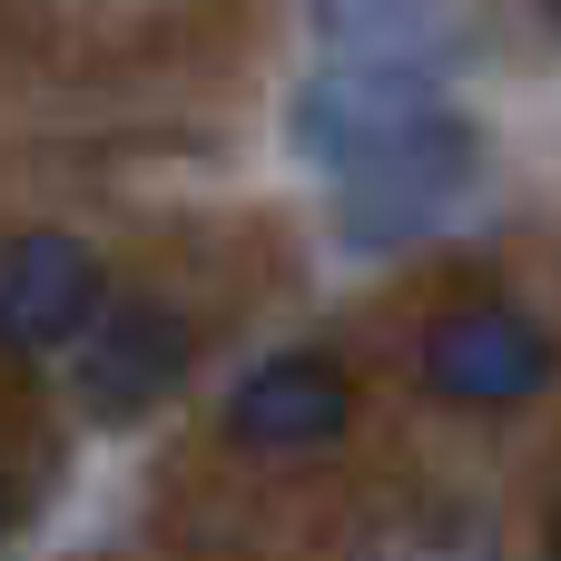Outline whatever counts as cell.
<instances>
[{"mask_svg": "<svg viewBox=\"0 0 561 561\" xmlns=\"http://www.w3.org/2000/svg\"><path fill=\"white\" fill-rule=\"evenodd\" d=\"M424 385L444 404H473V414H513L552 385V335L523 316V306H454L434 316L424 335Z\"/></svg>", "mask_w": 561, "mask_h": 561, "instance_id": "cell-1", "label": "cell"}, {"mask_svg": "<svg viewBox=\"0 0 561 561\" xmlns=\"http://www.w3.org/2000/svg\"><path fill=\"white\" fill-rule=\"evenodd\" d=\"M187 375V316L158 306V296H128V306H99L89 316V355H79V404L99 424H128L148 404H168Z\"/></svg>", "mask_w": 561, "mask_h": 561, "instance_id": "cell-2", "label": "cell"}, {"mask_svg": "<svg viewBox=\"0 0 561 561\" xmlns=\"http://www.w3.org/2000/svg\"><path fill=\"white\" fill-rule=\"evenodd\" d=\"M99 316V256L59 227H30L0 256V355H59Z\"/></svg>", "mask_w": 561, "mask_h": 561, "instance_id": "cell-3", "label": "cell"}, {"mask_svg": "<svg viewBox=\"0 0 561 561\" xmlns=\"http://www.w3.org/2000/svg\"><path fill=\"white\" fill-rule=\"evenodd\" d=\"M345 414H355L345 365H335V355H306V345L266 355V365L227 394V434H237L247 454H316V444L345 434Z\"/></svg>", "mask_w": 561, "mask_h": 561, "instance_id": "cell-4", "label": "cell"}, {"mask_svg": "<svg viewBox=\"0 0 561 561\" xmlns=\"http://www.w3.org/2000/svg\"><path fill=\"white\" fill-rule=\"evenodd\" d=\"M325 20H345V30H404L414 0H325Z\"/></svg>", "mask_w": 561, "mask_h": 561, "instance_id": "cell-5", "label": "cell"}, {"mask_svg": "<svg viewBox=\"0 0 561 561\" xmlns=\"http://www.w3.org/2000/svg\"><path fill=\"white\" fill-rule=\"evenodd\" d=\"M10 513H20V493H10V483H0V533H10Z\"/></svg>", "mask_w": 561, "mask_h": 561, "instance_id": "cell-6", "label": "cell"}]
</instances>
